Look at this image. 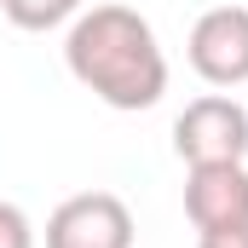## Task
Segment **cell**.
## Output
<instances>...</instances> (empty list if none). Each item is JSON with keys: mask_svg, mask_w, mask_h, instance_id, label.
<instances>
[{"mask_svg": "<svg viewBox=\"0 0 248 248\" xmlns=\"http://www.w3.org/2000/svg\"><path fill=\"white\" fill-rule=\"evenodd\" d=\"M185 219L196 231H243L248 225V168L208 162L185 173Z\"/></svg>", "mask_w": 248, "mask_h": 248, "instance_id": "5b68a950", "label": "cell"}, {"mask_svg": "<svg viewBox=\"0 0 248 248\" xmlns=\"http://www.w3.org/2000/svg\"><path fill=\"white\" fill-rule=\"evenodd\" d=\"M185 58L208 87H243L248 81V6H214V12H202L190 23Z\"/></svg>", "mask_w": 248, "mask_h": 248, "instance_id": "277c9868", "label": "cell"}, {"mask_svg": "<svg viewBox=\"0 0 248 248\" xmlns=\"http://www.w3.org/2000/svg\"><path fill=\"white\" fill-rule=\"evenodd\" d=\"M173 150L185 168H208V162H243L248 156V110L231 93H202L190 98L173 122Z\"/></svg>", "mask_w": 248, "mask_h": 248, "instance_id": "7a4b0ae2", "label": "cell"}, {"mask_svg": "<svg viewBox=\"0 0 248 248\" xmlns=\"http://www.w3.org/2000/svg\"><path fill=\"white\" fill-rule=\"evenodd\" d=\"M196 248H248V225L243 231H196Z\"/></svg>", "mask_w": 248, "mask_h": 248, "instance_id": "ba28073f", "label": "cell"}, {"mask_svg": "<svg viewBox=\"0 0 248 248\" xmlns=\"http://www.w3.org/2000/svg\"><path fill=\"white\" fill-rule=\"evenodd\" d=\"M0 12H6V23H17V29L41 35V29L75 23V17L87 12V0H0Z\"/></svg>", "mask_w": 248, "mask_h": 248, "instance_id": "8992f818", "label": "cell"}, {"mask_svg": "<svg viewBox=\"0 0 248 248\" xmlns=\"http://www.w3.org/2000/svg\"><path fill=\"white\" fill-rule=\"evenodd\" d=\"M0 248H35V225L17 202H0Z\"/></svg>", "mask_w": 248, "mask_h": 248, "instance_id": "52a82bcc", "label": "cell"}, {"mask_svg": "<svg viewBox=\"0 0 248 248\" xmlns=\"http://www.w3.org/2000/svg\"><path fill=\"white\" fill-rule=\"evenodd\" d=\"M133 214L116 190H81L46 219V248H133Z\"/></svg>", "mask_w": 248, "mask_h": 248, "instance_id": "3957f363", "label": "cell"}, {"mask_svg": "<svg viewBox=\"0 0 248 248\" xmlns=\"http://www.w3.org/2000/svg\"><path fill=\"white\" fill-rule=\"evenodd\" d=\"M63 63H69V75H75L93 98H104L110 110H150V104H162V93H168V58H162V46H156L150 17H139L133 6H116V0L87 6V12L69 23V35H63Z\"/></svg>", "mask_w": 248, "mask_h": 248, "instance_id": "6da1fadb", "label": "cell"}]
</instances>
